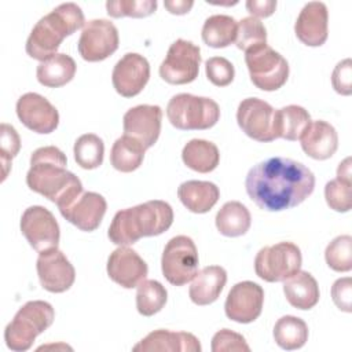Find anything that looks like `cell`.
I'll use <instances>...</instances> for the list:
<instances>
[{"label": "cell", "instance_id": "6da1fadb", "mask_svg": "<svg viewBox=\"0 0 352 352\" xmlns=\"http://www.w3.org/2000/svg\"><path fill=\"white\" fill-rule=\"evenodd\" d=\"M245 188L260 209L280 212L300 205L312 194L315 176L301 162L272 157L249 169Z\"/></svg>", "mask_w": 352, "mask_h": 352}, {"label": "cell", "instance_id": "7a4b0ae2", "mask_svg": "<svg viewBox=\"0 0 352 352\" xmlns=\"http://www.w3.org/2000/svg\"><path fill=\"white\" fill-rule=\"evenodd\" d=\"M67 158L55 146H44L30 155V169L26 173L28 187L56 204L58 209L69 205L82 192L81 180L66 169Z\"/></svg>", "mask_w": 352, "mask_h": 352}, {"label": "cell", "instance_id": "3957f363", "mask_svg": "<svg viewBox=\"0 0 352 352\" xmlns=\"http://www.w3.org/2000/svg\"><path fill=\"white\" fill-rule=\"evenodd\" d=\"M173 223L172 206L161 199L118 210L109 227V239L118 246L133 245L143 236L165 232Z\"/></svg>", "mask_w": 352, "mask_h": 352}, {"label": "cell", "instance_id": "277c9868", "mask_svg": "<svg viewBox=\"0 0 352 352\" xmlns=\"http://www.w3.org/2000/svg\"><path fill=\"white\" fill-rule=\"evenodd\" d=\"M82 10L76 3H63L44 15L32 29L26 40V54L40 62L58 54L65 37L84 28Z\"/></svg>", "mask_w": 352, "mask_h": 352}, {"label": "cell", "instance_id": "5b68a950", "mask_svg": "<svg viewBox=\"0 0 352 352\" xmlns=\"http://www.w3.org/2000/svg\"><path fill=\"white\" fill-rule=\"evenodd\" d=\"M55 319V311L47 301H28L15 314L4 330L7 346L15 352L28 351L34 338L47 330Z\"/></svg>", "mask_w": 352, "mask_h": 352}, {"label": "cell", "instance_id": "8992f818", "mask_svg": "<svg viewBox=\"0 0 352 352\" xmlns=\"http://www.w3.org/2000/svg\"><path fill=\"white\" fill-rule=\"evenodd\" d=\"M166 117L177 129L204 131L216 125L220 118V107L210 98L177 94L168 102Z\"/></svg>", "mask_w": 352, "mask_h": 352}, {"label": "cell", "instance_id": "52a82bcc", "mask_svg": "<svg viewBox=\"0 0 352 352\" xmlns=\"http://www.w3.org/2000/svg\"><path fill=\"white\" fill-rule=\"evenodd\" d=\"M245 62L252 82L261 91H276L287 81V60L267 44L246 51Z\"/></svg>", "mask_w": 352, "mask_h": 352}, {"label": "cell", "instance_id": "ba28073f", "mask_svg": "<svg viewBox=\"0 0 352 352\" xmlns=\"http://www.w3.org/2000/svg\"><path fill=\"white\" fill-rule=\"evenodd\" d=\"M301 250L293 242L264 246L254 258V271L265 282H283L300 271Z\"/></svg>", "mask_w": 352, "mask_h": 352}, {"label": "cell", "instance_id": "9c48e42d", "mask_svg": "<svg viewBox=\"0 0 352 352\" xmlns=\"http://www.w3.org/2000/svg\"><path fill=\"white\" fill-rule=\"evenodd\" d=\"M198 252L194 241L187 235H177L168 241L161 257L165 279L173 286H183L198 272Z\"/></svg>", "mask_w": 352, "mask_h": 352}, {"label": "cell", "instance_id": "30bf717a", "mask_svg": "<svg viewBox=\"0 0 352 352\" xmlns=\"http://www.w3.org/2000/svg\"><path fill=\"white\" fill-rule=\"evenodd\" d=\"M199 65V47L188 40L177 38L173 44H170L166 56L160 66V76L168 84H188L197 78Z\"/></svg>", "mask_w": 352, "mask_h": 352}, {"label": "cell", "instance_id": "8fae6325", "mask_svg": "<svg viewBox=\"0 0 352 352\" xmlns=\"http://www.w3.org/2000/svg\"><path fill=\"white\" fill-rule=\"evenodd\" d=\"M21 231L29 245L38 253L58 248L59 224L44 206L34 205L25 209L21 217Z\"/></svg>", "mask_w": 352, "mask_h": 352}, {"label": "cell", "instance_id": "7c38bea8", "mask_svg": "<svg viewBox=\"0 0 352 352\" xmlns=\"http://www.w3.org/2000/svg\"><path fill=\"white\" fill-rule=\"evenodd\" d=\"M118 30L107 19L85 22L78 38V52L84 60L99 62L113 55L118 48Z\"/></svg>", "mask_w": 352, "mask_h": 352}, {"label": "cell", "instance_id": "4fadbf2b", "mask_svg": "<svg viewBox=\"0 0 352 352\" xmlns=\"http://www.w3.org/2000/svg\"><path fill=\"white\" fill-rule=\"evenodd\" d=\"M236 122L242 132L257 142H272L275 133V110L258 98L243 99L236 110Z\"/></svg>", "mask_w": 352, "mask_h": 352}, {"label": "cell", "instance_id": "5bb4252c", "mask_svg": "<svg viewBox=\"0 0 352 352\" xmlns=\"http://www.w3.org/2000/svg\"><path fill=\"white\" fill-rule=\"evenodd\" d=\"M264 302V290L252 280H243L234 285L226 298L224 311L228 319L238 323H250L256 320Z\"/></svg>", "mask_w": 352, "mask_h": 352}, {"label": "cell", "instance_id": "9a60e30c", "mask_svg": "<svg viewBox=\"0 0 352 352\" xmlns=\"http://www.w3.org/2000/svg\"><path fill=\"white\" fill-rule=\"evenodd\" d=\"M19 121L36 133H51L59 124V113L48 99L36 92H26L16 100Z\"/></svg>", "mask_w": 352, "mask_h": 352}, {"label": "cell", "instance_id": "2e32d148", "mask_svg": "<svg viewBox=\"0 0 352 352\" xmlns=\"http://www.w3.org/2000/svg\"><path fill=\"white\" fill-rule=\"evenodd\" d=\"M36 268L40 283L47 292L63 293L74 283V267L58 248L41 252Z\"/></svg>", "mask_w": 352, "mask_h": 352}, {"label": "cell", "instance_id": "e0dca14e", "mask_svg": "<svg viewBox=\"0 0 352 352\" xmlns=\"http://www.w3.org/2000/svg\"><path fill=\"white\" fill-rule=\"evenodd\" d=\"M162 110L157 104H139L131 107L122 118L124 135L133 138L147 150L153 147L161 132Z\"/></svg>", "mask_w": 352, "mask_h": 352}, {"label": "cell", "instance_id": "ac0fdd59", "mask_svg": "<svg viewBox=\"0 0 352 352\" xmlns=\"http://www.w3.org/2000/svg\"><path fill=\"white\" fill-rule=\"evenodd\" d=\"M150 78L148 60L136 52L125 54L114 66L111 81L116 91L124 98L136 96Z\"/></svg>", "mask_w": 352, "mask_h": 352}, {"label": "cell", "instance_id": "d6986e66", "mask_svg": "<svg viewBox=\"0 0 352 352\" xmlns=\"http://www.w3.org/2000/svg\"><path fill=\"white\" fill-rule=\"evenodd\" d=\"M147 272L146 261L128 246H120L109 256L107 275L124 289L138 287L146 279Z\"/></svg>", "mask_w": 352, "mask_h": 352}, {"label": "cell", "instance_id": "ffe728a7", "mask_svg": "<svg viewBox=\"0 0 352 352\" xmlns=\"http://www.w3.org/2000/svg\"><path fill=\"white\" fill-rule=\"evenodd\" d=\"M106 199L94 191H82L69 205L59 209L60 214L81 231H95L106 213Z\"/></svg>", "mask_w": 352, "mask_h": 352}, {"label": "cell", "instance_id": "44dd1931", "mask_svg": "<svg viewBox=\"0 0 352 352\" xmlns=\"http://www.w3.org/2000/svg\"><path fill=\"white\" fill-rule=\"evenodd\" d=\"M329 11L322 1H309L300 11L294 23L297 38L308 47H320L327 40Z\"/></svg>", "mask_w": 352, "mask_h": 352}, {"label": "cell", "instance_id": "7402d4cb", "mask_svg": "<svg viewBox=\"0 0 352 352\" xmlns=\"http://www.w3.org/2000/svg\"><path fill=\"white\" fill-rule=\"evenodd\" d=\"M302 151L314 160H327L334 155L338 147V135L336 128L323 121H311L300 138Z\"/></svg>", "mask_w": 352, "mask_h": 352}, {"label": "cell", "instance_id": "603a6c76", "mask_svg": "<svg viewBox=\"0 0 352 352\" xmlns=\"http://www.w3.org/2000/svg\"><path fill=\"white\" fill-rule=\"evenodd\" d=\"M136 352L148 351H180V352H201L199 340L186 331H169L164 329L148 333L133 348Z\"/></svg>", "mask_w": 352, "mask_h": 352}, {"label": "cell", "instance_id": "cb8c5ba5", "mask_svg": "<svg viewBox=\"0 0 352 352\" xmlns=\"http://www.w3.org/2000/svg\"><path fill=\"white\" fill-rule=\"evenodd\" d=\"M227 282V272L220 265H209L202 268L192 278L188 289L191 301L197 305H209L214 302Z\"/></svg>", "mask_w": 352, "mask_h": 352}, {"label": "cell", "instance_id": "d4e9b609", "mask_svg": "<svg viewBox=\"0 0 352 352\" xmlns=\"http://www.w3.org/2000/svg\"><path fill=\"white\" fill-rule=\"evenodd\" d=\"M177 197L190 212L206 213L219 201L220 191L212 182L187 180L179 186Z\"/></svg>", "mask_w": 352, "mask_h": 352}, {"label": "cell", "instance_id": "484cf974", "mask_svg": "<svg viewBox=\"0 0 352 352\" xmlns=\"http://www.w3.org/2000/svg\"><path fill=\"white\" fill-rule=\"evenodd\" d=\"M283 293L290 305L297 309L314 308L320 297L316 279L307 271H298L283 280Z\"/></svg>", "mask_w": 352, "mask_h": 352}, {"label": "cell", "instance_id": "4316f807", "mask_svg": "<svg viewBox=\"0 0 352 352\" xmlns=\"http://www.w3.org/2000/svg\"><path fill=\"white\" fill-rule=\"evenodd\" d=\"M76 69L77 66L74 59L70 55L59 52L40 62L36 76L41 85L48 88H59L73 80Z\"/></svg>", "mask_w": 352, "mask_h": 352}, {"label": "cell", "instance_id": "83f0119b", "mask_svg": "<svg viewBox=\"0 0 352 352\" xmlns=\"http://www.w3.org/2000/svg\"><path fill=\"white\" fill-rule=\"evenodd\" d=\"M184 165L199 173L214 170L220 161V153L214 143L204 139H191L182 151Z\"/></svg>", "mask_w": 352, "mask_h": 352}, {"label": "cell", "instance_id": "f1b7e54d", "mask_svg": "<svg viewBox=\"0 0 352 352\" xmlns=\"http://www.w3.org/2000/svg\"><path fill=\"white\" fill-rule=\"evenodd\" d=\"M214 223L221 235L235 238L249 231L252 217L249 209L243 204L238 201H228L217 212Z\"/></svg>", "mask_w": 352, "mask_h": 352}, {"label": "cell", "instance_id": "f546056e", "mask_svg": "<svg viewBox=\"0 0 352 352\" xmlns=\"http://www.w3.org/2000/svg\"><path fill=\"white\" fill-rule=\"evenodd\" d=\"M311 122L309 113L297 104H289L275 110V133L290 142L300 140L301 135Z\"/></svg>", "mask_w": 352, "mask_h": 352}, {"label": "cell", "instance_id": "4dcf8cb0", "mask_svg": "<svg viewBox=\"0 0 352 352\" xmlns=\"http://www.w3.org/2000/svg\"><path fill=\"white\" fill-rule=\"evenodd\" d=\"M238 22L223 14H216L205 19L202 26V40L212 48H224L235 41Z\"/></svg>", "mask_w": 352, "mask_h": 352}, {"label": "cell", "instance_id": "1f68e13d", "mask_svg": "<svg viewBox=\"0 0 352 352\" xmlns=\"http://www.w3.org/2000/svg\"><path fill=\"white\" fill-rule=\"evenodd\" d=\"M144 151L146 148L142 143L131 136L122 135L113 143L110 151V164L120 172H133L142 165Z\"/></svg>", "mask_w": 352, "mask_h": 352}, {"label": "cell", "instance_id": "d6a6232c", "mask_svg": "<svg viewBox=\"0 0 352 352\" xmlns=\"http://www.w3.org/2000/svg\"><path fill=\"white\" fill-rule=\"evenodd\" d=\"M274 340L282 349H300L308 340V326L297 316H282L274 326Z\"/></svg>", "mask_w": 352, "mask_h": 352}, {"label": "cell", "instance_id": "836d02e7", "mask_svg": "<svg viewBox=\"0 0 352 352\" xmlns=\"http://www.w3.org/2000/svg\"><path fill=\"white\" fill-rule=\"evenodd\" d=\"M168 300V292L158 280H143L136 292V308L143 316H153L160 312Z\"/></svg>", "mask_w": 352, "mask_h": 352}, {"label": "cell", "instance_id": "e575fe53", "mask_svg": "<svg viewBox=\"0 0 352 352\" xmlns=\"http://www.w3.org/2000/svg\"><path fill=\"white\" fill-rule=\"evenodd\" d=\"M74 160L82 169H95L102 165L104 155L103 140L95 133H84L73 147Z\"/></svg>", "mask_w": 352, "mask_h": 352}, {"label": "cell", "instance_id": "d590c367", "mask_svg": "<svg viewBox=\"0 0 352 352\" xmlns=\"http://www.w3.org/2000/svg\"><path fill=\"white\" fill-rule=\"evenodd\" d=\"M235 44L242 51H249L267 44V30L263 22L254 16H246L238 22Z\"/></svg>", "mask_w": 352, "mask_h": 352}, {"label": "cell", "instance_id": "8d00e7d4", "mask_svg": "<svg viewBox=\"0 0 352 352\" xmlns=\"http://www.w3.org/2000/svg\"><path fill=\"white\" fill-rule=\"evenodd\" d=\"M327 265L337 272H348L352 268V238L340 235L334 238L324 250Z\"/></svg>", "mask_w": 352, "mask_h": 352}, {"label": "cell", "instance_id": "74e56055", "mask_svg": "<svg viewBox=\"0 0 352 352\" xmlns=\"http://www.w3.org/2000/svg\"><path fill=\"white\" fill-rule=\"evenodd\" d=\"M107 14L113 18L132 16V18H144L155 12L157 1L155 0H117L106 3Z\"/></svg>", "mask_w": 352, "mask_h": 352}, {"label": "cell", "instance_id": "f35d334b", "mask_svg": "<svg viewBox=\"0 0 352 352\" xmlns=\"http://www.w3.org/2000/svg\"><path fill=\"white\" fill-rule=\"evenodd\" d=\"M351 186L352 180H342L338 177L326 183L324 198L333 210L345 213L351 209Z\"/></svg>", "mask_w": 352, "mask_h": 352}, {"label": "cell", "instance_id": "ab89813d", "mask_svg": "<svg viewBox=\"0 0 352 352\" xmlns=\"http://www.w3.org/2000/svg\"><path fill=\"white\" fill-rule=\"evenodd\" d=\"M1 136H0V160L3 166V180L7 177L11 160L18 154L21 148V139L15 128L8 124H1Z\"/></svg>", "mask_w": 352, "mask_h": 352}, {"label": "cell", "instance_id": "60d3db41", "mask_svg": "<svg viewBox=\"0 0 352 352\" xmlns=\"http://www.w3.org/2000/svg\"><path fill=\"white\" fill-rule=\"evenodd\" d=\"M208 80L216 87H227L235 76L234 65L223 56H212L205 62Z\"/></svg>", "mask_w": 352, "mask_h": 352}, {"label": "cell", "instance_id": "b9f144b4", "mask_svg": "<svg viewBox=\"0 0 352 352\" xmlns=\"http://www.w3.org/2000/svg\"><path fill=\"white\" fill-rule=\"evenodd\" d=\"M212 351L213 352H224V351H246L250 348L239 333H235L230 329L219 330L212 338Z\"/></svg>", "mask_w": 352, "mask_h": 352}, {"label": "cell", "instance_id": "7bdbcfd3", "mask_svg": "<svg viewBox=\"0 0 352 352\" xmlns=\"http://www.w3.org/2000/svg\"><path fill=\"white\" fill-rule=\"evenodd\" d=\"M331 84L336 92L351 95L352 92V62L349 58L337 63L331 74Z\"/></svg>", "mask_w": 352, "mask_h": 352}, {"label": "cell", "instance_id": "ee69618b", "mask_svg": "<svg viewBox=\"0 0 352 352\" xmlns=\"http://www.w3.org/2000/svg\"><path fill=\"white\" fill-rule=\"evenodd\" d=\"M331 297L337 308L344 312L352 311V279L349 276L337 279L331 286Z\"/></svg>", "mask_w": 352, "mask_h": 352}, {"label": "cell", "instance_id": "f6af8a7d", "mask_svg": "<svg viewBox=\"0 0 352 352\" xmlns=\"http://www.w3.org/2000/svg\"><path fill=\"white\" fill-rule=\"evenodd\" d=\"M246 8L254 18H267L275 12V0H249L246 1Z\"/></svg>", "mask_w": 352, "mask_h": 352}, {"label": "cell", "instance_id": "bcb514c9", "mask_svg": "<svg viewBox=\"0 0 352 352\" xmlns=\"http://www.w3.org/2000/svg\"><path fill=\"white\" fill-rule=\"evenodd\" d=\"M164 6L170 14L183 15L191 10L194 3L191 0H188V1L187 0H166V1H164Z\"/></svg>", "mask_w": 352, "mask_h": 352}, {"label": "cell", "instance_id": "7dc6e473", "mask_svg": "<svg viewBox=\"0 0 352 352\" xmlns=\"http://www.w3.org/2000/svg\"><path fill=\"white\" fill-rule=\"evenodd\" d=\"M352 172H351V157H346L342 162H340L337 168V177L342 180H351Z\"/></svg>", "mask_w": 352, "mask_h": 352}]
</instances>
